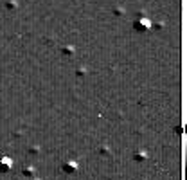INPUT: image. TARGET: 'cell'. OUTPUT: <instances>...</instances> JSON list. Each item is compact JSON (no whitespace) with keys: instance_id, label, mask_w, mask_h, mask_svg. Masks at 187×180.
Here are the masks:
<instances>
[{"instance_id":"2","label":"cell","mask_w":187,"mask_h":180,"mask_svg":"<svg viewBox=\"0 0 187 180\" xmlns=\"http://www.w3.org/2000/svg\"><path fill=\"white\" fill-rule=\"evenodd\" d=\"M77 169H79V164H77V160H67L65 164H63V171L65 173H76L77 171Z\"/></svg>"},{"instance_id":"4","label":"cell","mask_w":187,"mask_h":180,"mask_svg":"<svg viewBox=\"0 0 187 180\" xmlns=\"http://www.w3.org/2000/svg\"><path fill=\"white\" fill-rule=\"evenodd\" d=\"M34 173H36V171H34L33 167H27V169H24V171H22V175H24V176H27V178H33V176H34Z\"/></svg>"},{"instance_id":"1","label":"cell","mask_w":187,"mask_h":180,"mask_svg":"<svg viewBox=\"0 0 187 180\" xmlns=\"http://www.w3.org/2000/svg\"><path fill=\"white\" fill-rule=\"evenodd\" d=\"M13 167V160L9 157H0V173H7Z\"/></svg>"},{"instance_id":"5","label":"cell","mask_w":187,"mask_h":180,"mask_svg":"<svg viewBox=\"0 0 187 180\" xmlns=\"http://www.w3.org/2000/svg\"><path fill=\"white\" fill-rule=\"evenodd\" d=\"M146 157H148V155H146V151H139V153H135V158H137L139 162H140V160H144Z\"/></svg>"},{"instance_id":"6","label":"cell","mask_w":187,"mask_h":180,"mask_svg":"<svg viewBox=\"0 0 187 180\" xmlns=\"http://www.w3.org/2000/svg\"><path fill=\"white\" fill-rule=\"evenodd\" d=\"M34 180H40V178H34Z\"/></svg>"},{"instance_id":"3","label":"cell","mask_w":187,"mask_h":180,"mask_svg":"<svg viewBox=\"0 0 187 180\" xmlns=\"http://www.w3.org/2000/svg\"><path fill=\"white\" fill-rule=\"evenodd\" d=\"M135 27H137V29H142V31H148V29L151 27V22H149L146 16H142V18H139L137 22H135Z\"/></svg>"}]
</instances>
